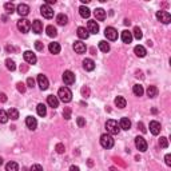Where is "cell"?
<instances>
[{"label":"cell","mask_w":171,"mask_h":171,"mask_svg":"<svg viewBox=\"0 0 171 171\" xmlns=\"http://www.w3.org/2000/svg\"><path fill=\"white\" fill-rule=\"evenodd\" d=\"M147 95L150 98H155L156 95H158V88H156L155 86H148L147 88Z\"/></svg>","instance_id":"obj_34"},{"label":"cell","mask_w":171,"mask_h":171,"mask_svg":"<svg viewBox=\"0 0 171 171\" xmlns=\"http://www.w3.org/2000/svg\"><path fill=\"white\" fill-rule=\"evenodd\" d=\"M156 19L159 21H162L163 24H169L171 21V15L167 11H158L156 12Z\"/></svg>","instance_id":"obj_5"},{"label":"cell","mask_w":171,"mask_h":171,"mask_svg":"<svg viewBox=\"0 0 171 171\" xmlns=\"http://www.w3.org/2000/svg\"><path fill=\"white\" fill-rule=\"evenodd\" d=\"M100 144L103 148H112L114 147V138L110 134H103V135L100 136Z\"/></svg>","instance_id":"obj_3"},{"label":"cell","mask_w":171,"mask_h":171,"mask_svg":"<svg viewBox=\"0 0 171 171\" xmlns=\"http://www.w3.org/2000/svg\"><path fill=\"white\" fill-rule=\"evenodd\" d=\"M63 80H64V83H65L67 86L74 84V83H75V74H74L72 71H70V70L64 71V74H63Z\"/></svg>","instance_id":"obj_8"},{"label":"cell","mask_w":171,"mask_h":171,"mask_svg":"<svg viewBox=\"0 0 171 171\" xmlns=\"http://www.w3.org/2000/svg\"><path fill=\"white\" fill-rule=\"evenodd\" d=\"M159 146H161L162 148H167V147H169V140H167L166 136H162L161 139H159Z\"/></svg>","instance_id":"obj_40"},{"label":"cell","mask_w":171,"mask_h":171,"mask_svg":"<svg viewBox=\"0 0 171 171\" xmlns=\"http://www.w3.org/2000/svg\"><path fill=\"white\" fill-rule=\"evenodd\" d=\"M132 92H134V95H135V96H142V95H143V92H144L143 86L135 84V86L132 87Z\"/></svg>","instance_id":"obj_26"},{"label":"cell","mask_w":171,"mask_h":171,"mask_svg":"<svg viewBox=\"0 0 171 171\" xmlns=\"http://www.w3.org/2000/svg\"><path fill=\"white\" fill-rule=\"evenodd\" d=\"M94 163H92V161H91V159H88V166H92Z\"/></svg>","instance_id":"obj_56"},{"label":"cell","mask_w":171,"mask_h":171,"mask_svg":"<svg viewBox=\"0 0 171 171\" xmlns=\"http://www.w3.org/2000/svg\"><path fill=\"white\" fill-rule=\"evenodd\" d=\"M99 50L102 52H108L110 51V44L106 40H102V42H99Z\"/></svg>","instance_id":"obj_36"},{"label":"cell","mask_w":171,"mask_h":171,"mask_svg":"<svg viewBox=\"0 0 171 171\" xmlns=\"http://www.w3.org/2000/svg\"><path fill=\"white\" fill-rule=\"evenodd\" d=\"M74 50H75V52L76 54H84L86 52V44L84 43H82L80 40H76L74 43Z\"/></svg>","instance_id":"obj_17"},{"label":"cell","mask_w":171,"mask_h":171,"mask_svg":"<svg viewBox=\"0 0 171 171\" xmlns=\"http://www.w3.org/2000/svg\"><path fill=\"white\" fill-rule=\"evenodd\" d=\"M16 11L20 16H27L28 13H30V7H28L27 4H24V3H21V4L17 6Z\"/></svg>","instance_id":"obj_14"},{"label":"cell","mask_w":171,"mask_h":171,"mask_svg":"<svg viewBox=\"0 0 171 171\" xmlns=\"http://www.w3.org/2000/svg\"><path fill=\"white\" fill-rule=\"evenodd\" d=\"M17 30L20 32H23V34H27L31 30V21L27 19H20L17 21Z\"/></svg>","instance_id":"obj_4"},{"label":"cell","mask_w":171,"mask_h":171,"mask_svg":"<svg viewBox=\"0 0 171 171\" xmlns=\"http://www.w3.org/2000/svg\"><path fill=\"white\" fill-rule=\"evenodd\" d=\"M23 58H24V60L27 61V63H30V64H35L36 61H38L36 55L34 52H31V51H25V52L23 54Z\"/></svg>","instance_id":"obj_11"},{"label":"cell","mask_w":171,"mask_h":171,"mask_svg":"<svg viewBox=\"0 0 171 171\" xmlns=\"http://www.w3.org/2000/svg\"><path fill=\"white\" fill-rule=\"evenodd\" d=\"M31 171H43V167L40 165H34L31 167Z\"/></svg>","instance_id":"obj_48"},{"label":"cell","mask_w":171,"mask_h":171,"mask_svg":"<svg viewBox=\"0 0 171 171\" xmlns=\"http://www.w3.org/2000/svg\"><path fill=\"white\" fill-rule=\"evenodd\" d=\"M3 165V158H0V166Z\"/></svg>","instance_id":"obj_57"},{"label":"cell","mask_w":171,"mask_h":171,"mask_svg":"<svg viewBox=\"0 0 171 171\" xmlns=\"http://www.w3.org/2000/svg\"><path fill=\"white\" fill-rule=\"evenodd\" d=\"M48 50H50V52L51 54H54V55H56V54H59L60 52V44L59 43H50V46H48Z\"/></svg>","instance_id":"obj_24"},{"label":"cell","mask_w":171,"mask_h":171,"mask_svg":"<svg viewBox=\"0 0 171 171\" xmlns=\"http://www.w3.org/2000/svg\"><path fill=\"white\" fill-rule=\"evenodd\" d=\"M87 31L90 32V34H98L99 32V24L96 23L95 20H90L88 24H87Z\"/></svg>","instance_id":"obj_12"},{"label":"cell","mask_w":171,"mask_h":171,"mask_svg":"<svg viewBox=\"0 0 171 171\" xmlns=\"http://www.w3.org/2000/svg\"><path fill=\"white\" fill-rule=\"evenodd\" d=\"M70 171H80V169H79L78 166H71L70 167Z\"/></svg>","instance_id":"obj_52"},{"label":"cell","mask_w":171,"mask_h":171,"mask_svg":"<svg viewBox=\"0 0 171 171\" xmlns=\"http://www.w3.org/2000/svg\"><path fill=\"white\" fill-rule=\"evenodd\" d=\"M63 116H64V119H71V108L70 107H65L64 108V111H63Z\"/></svg>","instance_id":"obj_41"},{"label":"cell","mask_w":171,"mask_h":171,"mask_svg":"<svg viewBox=\"0 0 171 171\" xmlns=\"http://www.w3.org/2000/svg\"><path fill=\"white\" fill-rule=\"evenodd\" d=\"M82 95L84 98L90 96V88H88V87H83V88H82Z\"/></svg>","instance_id":"obj_45"},{"label":"cell","mask_w":171,"mask_h":171,"mask_svg":"<svg viewBox=\"0 0 171 171\" xmlns=\"http://www.w3.org/2000/svg\"><path fill=\"white\" fill-rule=\"evenodd\" d=\"M138 127L140 128L142 132H146V128H144V126H143V123H138Z\"/></svg>","instance_id":"obj_51"},{"label":"cell","mask_w":171,"mask_h":171,"mask_svg":"<svg viewBox=\"0 0 171 171\" xmlns=\"http://www.w3.org/2000/svg\"><path fill=\"white\" fill-rule=\"evenodd\" d=\"M55 150H56L58 154H63V152L65 151L64 144H63V143H58V144H56V147H55Z\"/></svg>","instance_id":"obj_42"},{"label":"cell","mask_w":171,"mask_h":171,"mask_svg":"<svg viewBox=\"0 0 171 171\" xmlns=\"http://www.w3.org/2000/svg\"><path fill=\"white\" fill-rule=\"evenodd\" d=\"M126 104H127V102H126V99L123 96H118L115 99V106L118 108H125Z\"/></svg>","instance_id":"obj_27"},{"label":"cell","mask_w":171,"mask_h":171,"mask_svg":"<svg viewBox=\"0 0 171 171\" xmlns=\"http://www.w3.org/2000/svg\"><path fill=\"white\" fill-rule=\"evenodd\" d=\"M47 103H48V106L52 108L59 107V99H58V96H54V95L47 96Z\"/></svg>","instance_id":"obj_19"},{"label":"cell","mask_w":171,"mask_h":171,"mask_svg":"<svg viewBox=\"0 0 171 171\" xmlns=\"http://www.w3.org/2000/svg\"><path fill=\"white\" fill-rule=\"evenodd\" d=\"M8 115H7V112L4 110H2L0 108V123H7L8 122Z\"/></svg>","instance_id":"obj_38"},{"label":"cell","mask_w":171,"mask_h":171,"mask_svg":"<svg viewBox=\"0 0 171 171\" xmlns=\"http://www.w3.org/2000/svg\"><path fill=\"white\" fill-rule=\"evenodd\" d=\"M0 102H2V103H6V102H7V95H6V94L0 92Z\"/></svg>","instance_id":"obj_50"},{"label":"cell","mask_w":171,"mask_h":171,"mask_svg":"<svg viewBox=\"0 0 171 171\" xmlns=\"http://www.w3.org/2000/svg\"><path fill=\"white\" fill-rule=\"evenodd\" d=\"M119 127L122 130H130L131 128V122L128 118H122L121 119V123H119Z\"/></svg>","instance_id":"obj_25"},{"label":"cell","mask_w":171,"mask_h":171,"mask_svg":"<svg viewBox=\"0 0 171 171\" xmlns=\"http://www.w3.org/2000/svg\"><path fill=\"white\" fill-rule=\"evenodd\" d=\"M122 42L126 43V44H130V43L132 42V34L127 30L122 31Z\"/></svg>","instance_id":"obj_20"},{"label":"cell","mask_w":171,"mask_h":171,"mask_svg":"<svg viewBox=\"0 0 171 171\" xmlns=\"http://www.w3.org/2000/svg\"><path fill=\"white\" fill-rule=\"evenodd\" d=\"M31 28H32V31L35 32V34H42V31H43V23L40 20H34L31 23Z\"/></svg>","instance_id":"obj_15"},{"label":"cell","mask_w":171,"mask_h":171,"mask_svg":"<svg viewBox=\"0 0 171 171\" xmlns=\"http://www.w3.org/2000/svg\"><path fill=\"white\" fill-rule=\"evenodd\" d=\"M104 35H106V38L111 42L118 39V31H116L114 27H107L106 30H104Z\"/></svg>","instance_id":"obj_6"},{"label":"cell","mask_w":171,"mask_h":171,"mask_svg":"<svg viewBox=\"0 0 171 171\" xmlns=\"http://www.w3.org/2000/svg\"><path fill=\"white\" fill-rule=\"evenodd\" d=\"M134 52H135V55L138 58H144L147 54L146 48H144L143 46H135V48H134Z\"/></svg>","instance_id":"obj_22"},{"label":"cell","mask_w":171,"mask_h":171,"mask_svg":"<svg viewBox=\"0 0 171 171\" xmlns=\"http://www.w3.org/2000/svg\"><path fill=\"white\" fill-rule=\"evenodd\" d=\"M110 170H111V171H116V169H114V167H111Z\"/></svg>","instance_id":"obj_58"},{"label":"cell","mask_w":171,"mask_h":171,"mask_svg":"<svg viewBox=\"0 0 171 171\" xmlns=\"http://www.w3.org/2000/svg\"><path fill=\"white\" fill-rule=\"evenodd\" d=\"M165 161H166V165H167V166H171V155H170V154H167V155L165 156Z\"/></svg>","instance_id":"obj_49"},{"label":"cell","mask_w":171,"mask_h":171,"mask_svg":"<svg viewBox=\"0 0 171 171\" xmlns=\"http://www.w3.org/2000/svg\"><path fill=\"white\" fill-rule=\"evenodd\" d=\"M106 130L107 132L110 134V135H116V134H119V131H121V127H119L118 122L114 121V119H110V121L106 122Z\"/></svg>","instance_id":"obj_2"},{"label":"cell","mask_w":171,"mask_h":171,"mask_svg":"<svg viewBox=\"0 0 171 171\" xmlns=\"http://www.w3.org/2000/svg\"><path fill=\"white\" fill-rule=\"evenodd\" d=\"M46 32H47V35H48L50 38H55V36L58 35V31H56V28L54 27V25H48V27L46 28Z\"/></svg>","instance_id":"obj_32"},{"label":"cell","mask_w":171,"mask_h":171,"mask_svg":"<svg viewBox=\"0 0 171 171\" xmlns=\"http://www.w3.org/2000/svg\"><path fill=\"white\" fill-rule=\"evenodd\" d=\"M55 0H47V6H50V4H55Z\"/></svg>","instance_id":"obj_53"},{"label":"cell","mask_w":171,"mask_h":171,"mask_svg":"<svg viewBox=\"0 0 171 171\" xmlns=\"http://www.w3.org/2000/svg\"><path fill=\"white\" fill-rule=\"evenodd\" d=\"M94 15H95V17L98 20H104L106 19V11H104L103 8H96L95 11H94Z\"/></svg>","instance_id":"obj_23"},{"label":"cell","mask_w":171,"mask_h":171,"mask_svg":"<svg viewBox=\"0 0 171 171\" xmlns=\"http://www.w3.org/2000/svg\"><path fill=\"white\" fill-rule=\"evenodd\" d=\"M83 67H84L86 71H92L95 68V61L92 59H84L83 60Z\"/></svg>","instance_id":"obj_21"},{"label":"cell","mask_w":171,"mask_h":171,"mask_svg":"<svg viewBox=\"0 0 171 171\" xmlns=\"http://www.w3.org/2000/svg\"><path fill=\"white\" fill-rule=\"evenodd\" d=\"M25 126L30 130H35L36 127H38V121H36L34 116H27V118H25Z\"/></svg>","instance_id":"obj_16"},{"label":"cell","mask_w":171,"mask_h":171,"mask_svg":"<svg viewBox=\"0 0 171 171\" xmlns=\"http://www.w3.org/2000/svg\"><path fill=\"white\" fill-rule=\"evenodd\" d=\"M27 84H28V87L34 88V87H35V80H34L32 78H28V79H27Z\"/></svg>","instance_id":"obj_47"},{"label":"cell","mask_w":171,"mask_h":171,"mask_svg":"<svg viewBox=\"0 0 171 171\" xmlns=\"http://www.w3.org/2000/svg\"><path fill=\"white\" fill-rule=\"evenodd\" d=\"M132 34V38H135V39H138V40H140L142 38H143V32H142V30L139 27H135L134 28V32H131Z\"/></svg>","instance_id":"obj_35"},{"label":"cell","mask_w":171,"mask_h":171,"mask_svg":"<svg viewBox=\"0 0 171 171\" xmlns=\"http://www.w3.org/2000/svg\"><path fill=\"white\" fill-rule=\"evenodd\" d=\"M16 87H17V91H19V92H21V94L25 92V86H24V83L19 82V83L16 84Z\"/></svg>","instance_id":"obj_43"},{"label":"cell","mask_w":171,"mask_h":171,"mask_svg":"<svg viewBox=\"0 0 171 171\" xmlns=\"http://www.w3.org/2000/svg\"><path fill=\"white\" fill-rule=\"evenodd\" d=\"M35 48L38 51H43L44 50V46H43V43L40 40H38V42H35Z\"/></svg>","instance_id":"obj_44"},{"label":"cell","mask_w":171,"mask_h":171,"mask_svg":"<svg viewBox=\"0 0 171 171\" xmlns=\"http://www.w3.org/2000/svg\"><path fill=\"white\" fill-rule=\"evenodd\" d=\"M161 123L159 122H156V121H152L150 122V131H151V134L152 135H158L159 132H161Z\"/></svg>","instance_id":"obj_13"},{"label":"cell","mask_w":171,"mask_h":171,"mask_svg":"<svg viewBox=\"0 0 171 171\" xmlns=\"http://www.w3.org/2000/svg\"><path fill=\"white\" fill-rule=\"evenodd\" d=\"M36 111H38V115L39 116H46L47 115V108L43 103H39L38 107H36Z\"/></svg>","instance_id":"obj_31"},{"label":"cell","mask_w":171,"mask_h":171,"mask_svg":"<svg viewBox=\"0 0 171 171\" xmlns=\"http://www.w3.org/2000/svg\"><path fill=\"white\" fill-rule=\"evenodd\" d=\"M7 115H8V118H11L12 121H16V119L19 118V111H17L16 108H9Z\"/></svg>","instance_id":"obj_29"},{"label":"cell","mask_w":171,"mask_h":171,"mask_svg":"<svg viewBox=\"0 0 171 171\" xmlns=\"http://www.w3.org/2000/svg\"><path fill=\"white\" fill-rule=\"evenodd\" d=\"M130 23H131V21H130L128 19H126V20H125V24H126V25H130Z\"/></svg>","instance_id":"obj_54"},{"label":"cell","mask_w":171,"mask_h":171,"mask_svg":"<svg viewBox=\"0 0 171 171\" xmlns=\"http://www.w3.org/2000/svg\"><path fill=\"white\" fill-rule=\"evenodd\" d=\"M135 146H136V148L139 151L144 152L147 150V142H146V139H144L143 136H136L135 138Z\"/></svg>","instance_id":"obj_7"},{"label":"cell","mask_w":171,"mask_h":171,"mask_svg":"<svg viewBox=\"0 0 171 171\" xmlns=\"http://www.w3.org/2000/svg\"><path fill=\"white\" fill-rule=\"evenodd\" d=\"M79 13H80V16L82 17H90V15H91V12H90V9L87 8V7H84V6H80L79 7Z\"/></svg>","instance_id":"obj_30"},{"label":"cell","mask_w":171,"mask_h":171,"mask_svg":"<svg viewBox=\"0 0 171 171\" xmlns=\"http://www.w3.org/2000/svg\"><path fill=\"white\" fill-rule=\"evenodd\" d=\"M6 65L9 71H15L16 70V65H15V61L12 59H6Z\"/></svg>","instance_id":"obj_37"},{"label":"cell","mask_w":171,"mask_h":171,"mask_svg":"<svg viewBox=\"0 0 171 171\" xmlns=\"http://www.w3.org/2000/svg\"><path fill=\"white\" fill-rule=\"evenodd\" d=\"M56 21L59 25H65L68 21V17H67V15H64V13H59V15L56 16Z\"/></svg>","instance_id":"obj_28"},{"label":"cell","mask_w":171,"mask_h":171,"mask_svg":"<svg viewBox=\"0 0 171 171\" xmlns=\"http://www.w3.org/2000/svg\"><path fill=\"white\" fill-rule=\"evenodd\" d=\"M82 3H83V4H88L90 0H82Z\"/></svg>","instance_id":"obj_55"},{"label":"cell","mask_w":171,"mask_h":171,"mask_svg":"<svg viewBox=\"0 0 171 171\" xmlns=\"http://www.w3.org/2000/svg\"><path fill=\"white\" fill-rule=\"evenodd\" d=\"M6 171H19V166L16 162H8L6 166Z\"/></svg>","instance_id":"obj_33"},{"label":"cell","mask_w":171,"mask_h":171,"mask_svg":"<svg viewBox=\"0 0 171 171\" xmlns=\"http://www.w3.org/2000/svg\"><path fill=\"white\" fill-rule=\"evenodd\" d=\"M40 13L43 15V17H46V19H51V17L54 16L52 8H51L50 6H47V4H43L40 7Z\"/></svg>","instance_id":"obj_10"},{"label":"cell","mask_w":171,"mask_h":171,"mask_svg":"<svg viewBox=\"0 0 171 171\" xmlns=\"http://www.w3.org/2000/svg\"><path fill=\"white\" fill-rule=\"evenodd\" d=\"M58 99H60L63 103H70L72 100V92L70 91V88H67V87H61L58 91Z\"/></svg>","instance_id":"obj_1"},{"label":"cell","mask_w":171,"mask_h":171,"mask_svg":"<svg viewBox=\"0 0 171 171\" xmlns=\"http://www.w3.org/2000/svg\"><path fill=\"white\" fill-rule=\"evenodd\" d=\"M38 84H39V87H40L42 91H46L47 88H48L50 83H48V79H47L46 75H43V74L38 75Z\"/></svg>","instance_id":"obj_9"},{"label":"cell","mask_w":171,"mask_h":171,"mask_svg":"<svg viewBox=\"0 0 171 171\" xmlns=\"http://www.w3.org/2000/svg\"><path fill=\"white\" fill-rule=\"evenodd\" d=\"M76 122H78V126H79V127L86 126V121H84V118H82V116H79L78 121H76Z\"/></svg>","instance_id":"obj_46"},{"label":"cell","mask_w":171,"mask_h":171,"mask_svg":"<svg viewBox=\"0 0 171 171\" xmlns=\"http://www.w3.org/2000/svg\"><path fill=\"white\" fill-rule=\"evenodd\" d=\"M4 9L7 11V13H13L15 12V6L12 3H6L4 4Z\"/></svg>","instance_id":"obj_39"},{"label":"cell","mask_w":171,"mask_h":171,"mask_svg":"<svg viewBox=\"0 0 171 171\" xmlns=\"http://www.w3.org/2000/svg\"><path fill=\"white\" fill-rule=\"evenodd\" d=\"M76 34H78L79 39H83V40L88 39V36H90V32L87 31V28H84V27H79L78 30H76Z\"/></svg>","instance_id":"obj_18"}]
</instances>
